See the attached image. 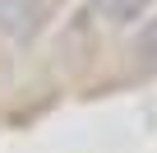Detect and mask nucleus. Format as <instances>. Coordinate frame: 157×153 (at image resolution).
Returning a JSON list of instances; mask_svg holds the SVG:
<instances>
[{
    "label": "nucleus",
    "mask_w": 157,
    "mask_h": 153,
    "mask_svg": "<svg viewBox=\"0 0 157 153\" xmlns=\"http://www.w3.org/2000/svg\"><path fill=\"white\" fill-rule=\"evenodd\" d=\"M51 14V0H0V33L14 42H33Z\"/></svg>",
    "instance_id": "nucleus-1"
},
{
    "label": "nucleus",
    "mask_w": 157,
    "mask_h": 153,
    "mask_svg": "<svg viewBox=\"0 0 157 153\" xmlns=\"http://www.w3.org/2000/svg\"><path fill=\"white\" fill-rule=\"evenodd\" d=\"M93 10H97L106 23H134V19L148 10V0H93Z\"/></svg>",
    "instance_id": "nucleus-2"
},
{
    "label": "nucleus",
    "mask_w": 157,
    "mask_h": 153,
    "mask_svg": "<svg viewBox=\"0 0 157 153\" xmlns=\"http://www.w3.org/2000/svg\"><path fill=\"white\" fill-rule=\"evenodd\" d=\"M134 51H139V65L157 74V19H152V23H148V28L139 33V42H134Z\"/></svg>",
    "instance_id": "nucleus-3"
}]
</instances>
